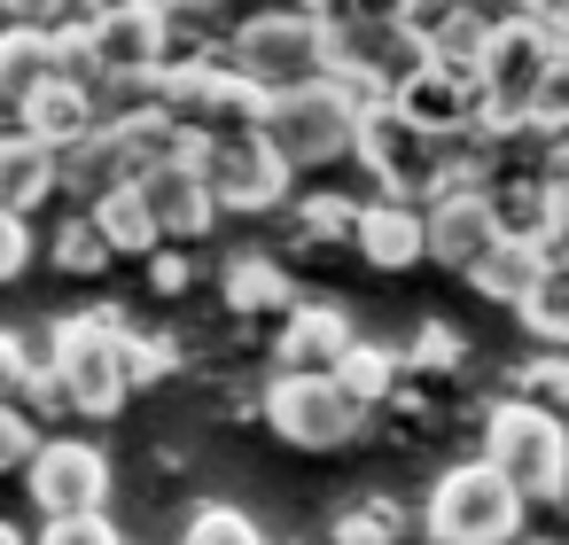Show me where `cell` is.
<instances>
[{"label": "cell", "instance_id": "1", "mask_svg": "<svg viewBox=\"0 0 569 545\" xmlns=\"http://www.w3.org/2000/svg\"><path fill=\"white\" fill-rule=\"evenodd\" d=\"M126 327H133V320H126V304L110 296V304L63 312L56 335H48V366L63 374V390H71V405H79L87 421H110V413H126V397H133Z\"/></svg>", "mask_w": 569, "mask_h": 545}, {"label": "cell", "instance_id": "2", "mask_svg": "<svg viewBox=\"0 0 569 545\" xmlns=\"http://www.w3.org/2000/svg\"><path fill=\"white\" fill-rule=\"evenodd\" d=\"M483 460L522 491V506H561L569 498V421L530 405V397H499L483 413Z\"/></svg>", "mask_w": 569, "mask_h": 545}, {"label": "cell", "instance_id": "3", "mask_svg": "<svg viewBox=\"0 0 569 545\" xmlns=\"http://www.w3.org/2000/svg\"><path fill=\"white\" fill-rule=\"evenodd\" d=\"M522 491L491 467V460H460L429 483L421 498V529L429 545H522Z\"/></svg>", "mask_w": 569, "mask_h": 545}, {"label": "cell", "instance_id": "4", "mask_svg": "<svg viewBox=\"0 0 569 545\" xmlns=\"http://www.w3.org/2000/svg\"><path fill=\"white\" fill-rule=\"evenodd\" d=\"M359 172L382 188V203H413V211H429L437 195H445V141L437 133H421L398 102L390 110H375V118H359Z\"/></svg>", "mask_w": 569, "mask_h": 545}, {"label": "cell", "instance_id": "5", "mask_svg": "<svg viewBox=\"0 0 569 545\" xmlns=\"http://www.w3.org/2000/svg\"><path fill=\"white\" fill-rule=\"evenodd\" d=\"M250 87L266 94H289V87H312L320 63H328V17L320 9H273V17H242L234 24V55H227Z\"/></svg>", "mask_w": 569, "mask_h": 545}, {"label": "cell", "instance_id": "6", "mask_svg": "<svg viewBox=\"0 0 569 545\" xmlns=\"http://www.w3.org/2000/svg\"><path fill=\"white\" fill-rule=\"evenodd\" d=\"M266 87H250L234 63H196V71H164L157 79V110L196 133V141H234V133H258L266 125Z\"/></svg>", "mask_w": 569, "mask_h": 545}, {"label": "cell", "instance_id": "7", "mask_svg": "<svg viewBox=\"0 0 569 545\" xmlns=\"http://www.w3.org/2000/svg\"><path fill=\"white\" fill-rule=\"evenodd\" d=\"M258 133H266V149H273L289 172H320V164H336V157L359 149V110H351L328 79H312V87L273 94Z\"/></svg>", "mask_w": 569, "mask_h": 545}, {"label": "cell", "instance_id": "8", "mask_svg": "<svg viewBox=\"0 0 569 545\" xmlns=\"http://www.w3.org/2000/svg\"><path fill=\"white\" fill-rule=\"evenodd\" d=\"M258 413H266V428H273L281 444H297V452H336V444H351V436L367 428V413L336 390V374H273V382L258 390Z\"/></svg>", "mask_w": 569, "mask_h": 545}, {"label": "cell", "instance_id": "9", "mask_svg": "<svg viewBox=\"0 0 569 545\" xmlns=\"http://www.w3.org/2000/svg\"><path fill=\"white\" fill-rule=\"evenodd\" d=\"M24 483H32L40 522H87V514H110V506H102V498H110V452H102L94 436H48L40 460L24 467Z\"/></svg>", "mask_w": 569, "mask_h": 545}, {"label": "cell", "instance_id": "10", "mask_svg": "<svg viewBox=\"0 0 569 545\" xmlns=\"http://www.w3.org/2000/svg\"><path fill=\"white\" fill-rule=\"evenodd\" d=\"M553 40H538L522 17H499V32H491V55H483V102H491V118L499 125H530V110H538V87H546V71H553Z\"/></svg>", "mask_w": 569, "mask_h": 545}, {"label": "cell", "instance_id": "11", "mask_svg": "<svg viewBox=\"0 0 569 545\" xmlns=\"http://www.w3.org/2000/svg\"><path fill=\"white\" fill-rule=\"evenodd\" d=\"M87 32H94L102 79H126V87H157L164 79V9H157V0H110V9H87Z\"/></svg>", "mask_w": 569, "mask_h": 545}, {"label": "cell", "instance_id": "12", "mask_svg": "<svg viewBox=\"0 0 569 545\" xmlns=\"http://www.w3.org/2000/svg\"><path fill=\"white\" fill-rule=\"evenodd\" d=\"M196 172H203V188L219 195V211H273L281 195H289V164L266 149V133H234V141H203V157H196Z\"/></svg>", "mask_w": 569, "mask_h": 545}, {"label": "cell", "instance_id": "13", "mask_svg": "<svg viewBox=\"0 0 569 545\" xmlns=\"http://www.w3.org/2000/svg\"><path fill=\"white\" fill-rule=\"evenodd\" d=\"M398 110H406V118H413L421 133H437V141L491 125L483 79H468V71H445V63H421V71H413V79L398 87Z\"/></svg>", "mask_w": 569, "mask_h": 545}, {"label": "cell", "instance_id": "14", "mask_svg": "<svg viewBox=\"0 0 569 545\" xmlns=\"http://www.w3.org/2000/svg\"><path fill=\"white\" fill-rule=\"evenodd\" d=\"M351 351H359V327H351V312H343L336 296H312V304H297V312L281 320L273 366H281V374H336Z\"/></svg>", "mask_w": 569, "mask_h": 545}, {"label": "cell", "instance_id": "15", "mask_svg": "<svg viewBox=\"0 0 569 545\" xmlns=\"http://www.w3.org/2000/svg\"><path fill=\"white\" fill-rule=\"evenodd\" d=\"M421 226H429V265H445V273H460V281H468V273L491 258V242H499L483 195H437V203L421 211Z\"/></svg>", "mask_w": 569, "mask_h": 545}, {"label": "cell", "instance_id": "16", "mask_svg": "<svg viewBox=\"0 0 569 545\" xmlns=\"http://www.w3.org/2000/svg\"><path fill=\"white\" fill-rule=\"evenodd\" d=\"M17 133H32L40 149H56V157H71V149H87L94 133H102V110H94V87H71V79H48L40 94H24V110H17Z\"/></svg>", "mask_w": 569, "mask_h": 545}, {"label": "cell", "instance_id": "17", "mask_svg": "<svg viewBox=\"0 0 569 545\" xmlns=\"http://www.w3.org/2000/svg\"><path fill=\"white\" fill-rule=\"evenodd\" d=\"M141 195H149V219H157V234H164L172 250H180V242H196V234H211V219H219V195L203 188V172H196V164L141 180Z\"/></svg>", "mask_w": 569, "mask_h": 545}, {"label": "cell", "instance_id": "18", "mask_svg": "<svg viewBox=\"0 0 569 545\" xmlns=\"http://www.w3.org/2000/svg\"><path fill=\"white\" fill-rule=\"evenodd\" d=\"M375 273H406V265H421L429 258V226H421V211L413 203H367L359 211V242H351Z\"/></svg>", "mask_w": 569, "mask_h": 545}, {"label": "cell", "instance_id": "19", "mask_svg": "<svg viewBox=\"0 0 569 545\" xmlns=\"http://www.w3.org/2000/svg\"><path fill=\"white\" fill-rule=\"evenodd\" d=\"M63 188V157L56 149H40L32 133H0V211H17V219H32L48 195Z\"/></svg>", "mask_w": 569, "mask_h": 545}, {"label": "cell", "instance_id": "20", "mask_svg": "<svg viewBox=\"0 0 569 545\" xmlns=\"http://www.w3.org/2000/svg\"><path fill=\"white\" fill-rule=\"evenodd\" d=\"M483 203H491V226H499V242H530V250H546V234H553V188L530 172V180H499V188H483Z\"/></svg>", "mask_w": 569, "mask_h": 545}, {"label": "cell", "instance_id": "21", "mask_svg": "<svg viewBox=\"0 0 569 545\" xmlns=\"http://www.w3.org/2000/svg\"><path fill=\"white\" fill-rule=\"evenodd\" d=\"M553 265H546V250H530V242H491V258L468 273V289L476 296H491V304H507V312H522L530 296H538V281H546Z\"/></svg>", "mask_w": 569, "mask_h": 545}, {"label": "cell", "instance_id": "22", "mask_svg": "<svg viewBox=\"0 0 569 545\" xmlns=\"http://www.w3.org/2000/svg\"><path fill=\"white\" fill-rule=\"evenodd\" d=\"M63 188H71V195H87V211H94L102 195L133 188V172H126V149H118V133H110V125H102L87 149H71V157H63Z\"/></svg>", "mask_w": 569, "mask_h": 545}, {"label": "cell", "instance_id": "23", "mask_svg": "<svg viewBox=\"0 0 569 545\" xmlns=\"http://www.w3.org/2000/svg\"><path fill=\"white\" fill-rule=\"evenodd\" d=\"M336 390H343L359 413H375V405H390V397L406 390V359H398V351H382V343H359V351L336 366Z\"/></svg>", "mask_w": 569, "mask_h": 545}, {"label": "cell", "instance_id": "24", "mask_svg": "<svg viewBox=\"0 0 569 545\" xmlns=\"http://www.w3.org/2000/svg\"><path fill=\"white\" fill-rule=\"evenodd\" d=\"M87 219L102 226V242H110L118 258H126V250H149V258L164 250V234H157V219H149V195H141V188H118V195H102Z\"/></svg>", "mask_w": 569, "mask_h": 545}, {"label": "cell", "instance_id": "25", "mask_svg": "<svg viewBox=\"0 0 569 545\" xmlns=\"http://www.w3.org/2000/svg\"><path fill=\"white\" fill-rule=\"evenodd\" d=\"M227 304L234 312H297V289H289V273L273 265V258H227Z\"/></svg>", "mask_w": 569, "mask_h": 545}, {"label": "cell", "instance_id": "26", "mask_svg": "<svg viewBox=\"0 0 569 545\" xmlns=\"http://www.w3.org/2000/svg\"><path fill=\"white\" fill-rule=\"evenodd\" d=\"M406 506L398 498H382V491H367V498H351V506H336V522H328V545H398L406 537Z\"/></svg>", "mask_w": 569, "mask_h": 545}, {"label": "cell", "instance_id": "27", "mask_svg": "<svg viewBox=\"0 0 569 545\" xmlns=\"http://www.w3.org/2000/svg\"><path fill=\"white\" fill-rule=\"evenodd\" d=\"M359 211L351 195H305L297 203V250H336V242H359Z\"/></svg>", "mask_w": 569, "mask_h": 545}, {"label": "cell", "instance_id": "28", "mask_svg": "<svg viewBox=\"0 0 569 545\" xmlns=\"http://www.w3.org/2000/svg\"><path fill=\"white\" fill-rule=\"evenodd\" d=\"M507 382H515L507 397H530V405H546V413L569 421V351H530Z\"/></svg>", "mask_w": 569, "mask_h": 545}, {"label": "cell", "instance_id": "29", "mask_svg": "<svg viewBox=\"0 0 569 545\" xmlns=\"http://www.w3.org/2000/svg\"><path fill=\"white\" fill-rule=\"evenodd\" d=\"M180 545H266V529H258V514H242L234 498H211V506L188 514Z\"/></svg>", "mask_w": 569, "mask_h": 545}, {"label": "cell", "instance_id": "30", "mask_svg": "<svg viewBox=\"0 0 569 545\" xmlns=\"http://www.w3.org/2000/svg\"><path fill=\"white\" fill-rule=\"evenodd\" d=\"M515 320H522L546 351H569V273H546V281H538V296H530Z\"/></svg>", "mask_w": 569, "mask_h": 545}, {"label": "cell", "instance_id": "31", "mask_svg": "<svg viewBox=\"0 0 569 545\" xmlns=\"http://www.w3.org/2000/svg\"><path fill=\"white\" fill-rule=\"evenodd\" d=\"M110 258H118V250L102 242V226H94L87 211L56 226V265H63V273H110Z\"/></svg>", "mask_w": 569, "mask_h": 545}, {"label": "cell", "instance_id": "32", "mask_svg": "<svg viewBox=\"0 0 569 545\" xmlns=\"http://www.w3.org/2000/svg\"><path fill=\"white\" fill-rule=\"evenodd\" d=\"M126 374H133V390L172 382L180 374V343L172 335H149V327H126Z\"/></svg>", "mask_w": 569, "mask_h": 545}, {"label": "cell", "instance_id": "33", "mask_svg": "<svg viewBox=\"0 0 569 545\" xmlns=\"http://www.w3.org/2000/svg\"><path fill=\"white\" fill-rule=\"evenodd\" d=\"M17 413L40 428V421H63V413H79V405H71V390H63V374L40 359V366H32V382H24V397H17Z\"/></svg>", "mask_w": 569, "mask_h": 545}, {"label": "cell", "instance_id": "34", "mask_svg": "<svg viewBox=\"0 0 569 545\" xmlns=\"http://www.w3.org/2000/svg\"><path fill=\"white\" fill-rule=\"evenodd\" d=\"M460 359H468L460 327H445V320H421V335H413V366H421V374H460Z\"/></svg>", "mask_w": 569, "mask_h": 545}, {"label": "cell", "instance_id": "35", "mask_svg": "<svg viewBox=\"0 0 569 545\" xmlns=\"http://www.w3.org/2000/svg\"><path fill=\"white\" fill-rule=\"evenodd\" d=\"M40 444H48V436H40L17 405H0V475H9V467H32V460H40Z\"/></svg>", "mask_w": 569, "mask_h": 545}, {"label": "cell", "instance_id": "36", "mask_svg": "<svg viewBox=\"0 0 569 545\" xmlns=\"http://www.w3.org/2000/svg\"><path fill=\"white\" fill-rule=\"evenodd\" d=\"M32 545H126V529L110 514H87V522H40Z\"/></svg>", "mask_w": 569, "mask_h": 545}, {"label": "cell", "instance_id": "37", "mask_svg": "<svg viewBox=\"0 0 569 545\" xmlns=\"http://www.w3.org/2000/svg\"><path fill=\"white\" fill-rule=\"evenodd\" d=\"M32 366H40V359H32V351H24V343H17L9 327H0V405H17V397H24Z\"/></svg>", "mask_w": 569, "mask_h": 545}, {"label": "cell", "instance_id": "38", "mask_svg": "<svg viewBox=\"0 0 569 545\" xmlns=\"http://www.w3.org/2000/svg\"><path fill=\"white\" fill-rule=\"evenodd\" d=\"M24 258H32V219L0 211V281H17V273H24Z\"/></svg>", "mask_w": 569, "mask_h": 545}, {"label": "cell", "instance_id": "39", "mask_svg": "<svg viewBox=\"0 0 569 545\" xmlns=\"http://www.w3.org/2000/svg\"><path fill=\"white\" fill-rule=\"evenodd\" d=\"M188 281H196V258H188V250H157V258H149V289H157V296H180Z\"/></svg>", "mask_w": 569, "mask_h": 545}, {"label": "cell", "instance_id": "40", "mask_svg": "<svg viewBox=\"0 0 569 545\" xmlns=\"http://www.w3.org/2000/svg\"><path fill=\"white\" fill-rule=\"evenodd\" d=\"M0 545H32V537H24V529H17V522H0Z\"/></svg>", "mask_w": 569, "mask_h": 545}, {"label": "cell", "instance_id": "41", "mask_svg": "<svg viewBox=\"0 0 569 545\" xmlns=\"http://www.w3.org/2000/svg\"><path fill=\"white\" fill-rule=\"evenodd\" d=\"M522 545H553V537H522Z\"/></svg>", "mask_w": 569, "mask_h": 545}]
</instances>
